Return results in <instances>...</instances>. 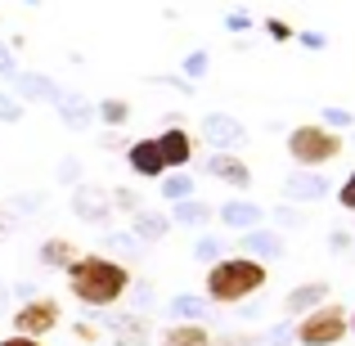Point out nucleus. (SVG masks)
Wrapping results in <instances>:
<instances>
[{"label":"nucleus","instance_id":"obj_1","mask_svg":"<svg viewBox=\"0 0 355 346\" xmlns=\"http://www.w3.org/2000/svg\"><path fill=\"white\" fill-rule=\"evenodd\" d=\"M63 275H68L72 297L90 311H108L130 293V270L113 257H99V252H77V261Z\"/></svg>","mask_w":355,"mask_h":346},{"label":"nucleus","instance_id":"obj_2","mask_svg":"<svg viewBox=\"0 0 355 346\" xmlns=\"http://www.w3.org/2000/svg\"><path fill=\"white\" fill-rule=\"evenodd\" d=\"M266 261H257V257H220V261H211V270H207V297L211 302H220V306H239V302H248V297H257L261 288H266Z\"/></svg>","mask_w":355,"mask_h":346},{"label":"nucleus","instance_id":"obj_3","mask_svg":"<svg viewBox=\"0 0 355 346\" xmlns=\"http://www.w3.org/2000/svg\"><path fill=\"white\" fill-rule=\"evenodd\" d=\"M342 153H347L342 130H329V126H320V121H302V126L288 130V157H293V166L320 171V166L338 162Z\"/></svg>","mask_w":355,"mask_h":346},{"label":"nucleus","instance_id":"obj_4","mask_svg":"<svg viewBox=\"0 0 355 346\" xmlns=\"http://www.w3.org/2000/svg\"><path fill=\"white\" fill-rule=\"evenodd\" d=\"M342 338H347V306H338V302H324L315 311H306L302 324H297V342L302 346H338Z\"/></svg>","mask_w":355,"mask_h":346},{"label":"nucleus","instance_id":"obj_5","mask_svg":"<svg viewBox=\"0 0 355 346\" xmlns=\"http://www.w3.org/2000/svg\"><path fill=\"white\" fill-rule=\"evenodd\" d=\"M198 135H202V144H207L211 153H239V148L252 139V130L243 126V117L225 113V108H211V113L198 117Z\"/></svg>","mask_w":355,"mask_h":346},{"label":"nucleus","instance_id":"obj_6","mask_svg":"<svg viewBox=\"0 0 355 346\" xmlns=\"http://www.w3.org/2000/svg\"><path fill=\"white\" fill-rule=\"evenodd\" d=\"M59 329V302L54 297H32L14 311V333H27V338H45V333Z\"/></svg>","mask_w":355,"mask_h":346},{"label":"nucleus","instance_id":"obj_7","mask_svg":"<svg viewBox=\"0 0 355 346\" xmlns=\"http://www.w3.org/2000/svg\"><path fill=\"white\" fill-rule=\"evenodd\" d=\"M68 207H72V216L86 220V225H108V220H113V202H108L104 184H86V180H81L77 189H72Z\"/></svg>","mask_w":355,"mask_h":346},{"label":"nucleus","instance_id":"obj_8","mask_svg":"<svg viewBox=\"0 0 355 346\" xmlns=\"http://www.w3.org/2000/svg\"><path fill=\"white\" fill-rule=\"evenodd\" d=\"M198 171H207L211 180L230 184V189H243V193L252 189V166L243 162L239 153H211V148H207V157H202V166H198Z\"/></svg>","mask_w":355,"mask_h":346},{"label":"nucleus","instance_id":"obj_9","mask_svg":"<svg viewBox=\"0 0 355 346\" xmlns=\"http://www.w3.org/2000/svg\"><path fill=\"white\" fill-rule=\"evenodd\" d=\"M153 144H157V153H162V166L166 171H180V166H189L193 162V153H198V148H193V135L184 126H162L153 135Z\"/></svg>","mask_w":355,"mask_h":346},{"label":"nucleus","instance_id":"obj_10","mask_svg":"<svg viewBox=\"0 0 355 346\" xmlns=\"http://www.w3.org/2000/svg\"><path fill=\"white\" fill-rule=\"evenodd\" d=\"M9 90H14L23 104H45V108H54V99H59V81L54 77H45V72H27V68H18L14 72V81H9Z\"/></svg>","mask_w":355,"mask_h":346},{"label":"nucleus","instance_id":"obj_11","mask_svg":"<svg viewBox=\"0 0 355 346\" xmlns=\"http://www.w3.org/2000/svg\"><path fill=\"white\" fill-rule=\"evenodd\" d=\"M279 189H284V198H288V202H315V198H324L333 184H329V175H324V171H311V166H293V171L284 175V184H279Z\"/></svg>","mask_w":355,"mask_h":346},{"label":"nucleus","instance_id":"obj_12","mask_svg":"<svg viewBox=\"0 0 355 346\" xmlns=\"http://www.w3.org/2000/svg\"><path fill=\"white\" fill-rule=\"evenodd\" d=\"M54 113L68 130H77V135H86L90 126H95V99L81 95V90H59V99H54Z\"/></svg>","mask_w":355,"mask_h":346},{"label":"nucleus","instance_id":"obj_13","mask_svg":"<svg viewBox=\"0 0 355 346\" xmlns=\"http://www.w3.org/2000/svg\"><path fill=\"white\" fill-rule=\"evenodd\" d=\"M126 166H130V175H139V180H162L166 175V166H162V153H157V144H153V135H144V139H126Z\"/></svg>","mask_w":355,"mask_h":346},{"label":"nucleus","instance_id":"obj_14","mask_svg":"<svg viewBox=\"0 0 355 346\" xmlns=\"http://www.w3.org/2000/svg\"><path fill=\"white\" fill-rule=\"evenodd\" d=\"M95 121L104 130H126L130 126V99H121V95L99 99V104H95Z\"/></svg>","mask_w":355,"mask_h":346},{"label":"nucleus","instance_id":"obj_15","mask_svg":"<svg viewBox=\"0 0 355 346\" xmlns=\"http://www.w3.org/2000/svg\"><path fill=\"white\" fill-rule=\"evenodd\" d=\"M324 302H329V284H297L293 293H288L284 311L306 315V311H315V306H324Z\"/></svg>","mask_w":355,"mask_h":346},{"label":"nucleus","instance_id":"obj_16","mask_svg":"<svg viewBox=\"0 0 355 346\" xmlns=\"http://www.w3.org/2000/svg\"><path fill=\"white\" fill-rule=\"evenodd\" d=\"M243 257H284V239H279V234H270V230H248L243 234Z\"/></svg>","mask_w":355,"mask_h":346},{"label":"nucleus","instance_id":"obj_17","mask_svg":"<svg viewBox=\"0 0 355 346\" xmlns=\"http://www.w3.org/2000/svg\"><path fill=\"white\" fill-rule=\"evenodd\" d=\"M157 189H162L166 202H180V198H193V193H198V180H193L189 166H180V171H166L162 180H157Z\"/></svg>","mask_w":355,"mask_h":346},{"label":"nucleus","instance_id":"obj_18","mask_svg":"<svg viewBox=\"0 0 355 346\" xmlns=\"http://www.w3.org/2000/svg\"><path fill=\"white\" fill-rule=\"evenodd\" d=\"M162 346H211V333L202 329V324L184 320V324H171V329L162 333Z\"/></svg>","mask_w":355,"mask_h":346},{"label":"nucleus","instance_id":"obj_19","mask_svg":"<svg viewBox=\"0 0 355 346\" xmlns=\"http://www.w3.org/2000/svg\"><path fill=\"white\" fill-rule=\"evenodd\" d=\"M220 220H225L230 230H257L261 207H257V202H248V198H234V202H225V207H220Z\"/></svg>","mask_w":355,"mask_h":346},{"label":"nucleus","instance_id":"obj_20","mask_svg":"<svg viewBox=\"0 0 355 346\" xmlns=\"http://www.w3.org/2000/svg\"><path fill=\"white\" fill-rule=\"evenodd\" d=\"M166 220H175V225H207L211 220V207L193 193V198H180V202H171V216Z\"/></svg>","mask_w":355,"mask_h":346},{"label":"nucleus","instance_id":"obj_21","mask_svg":"<svg viewBox=\"0 0 355 346\" xmlns=\"http://www.w3.org/2000/svg\"><path fill=\"white\" fill-rule=\"evenodd\" d=\"M130 225H135V234L139 239H162L166 234V225H171V220H166V211H153V207H135L130 211Z\"/></svg>","mask_w":355,"mask_h":346},{"label":"nucleus","instance_id":"obj_22","mask_svg":"<svg viewBox=\"0 0 355 346\" xmlns=\"http://www.w3.org/2000/svg\"><path fill=\"white\" fill-rule=\"evenodd\" d=\"M77 261V248L68 239H45L41 243V266H54V270H68Z\"/></svg>","mask_w":355,"mask_h":346},{"label":"nucleus","instance_id":"obj_23","mask_svg":"<svg viewBox=\"0 0 355 346\" xmlns=\"http://www.w3.org/2000/svg\"><path fill=\"white\" fill-rule=\"evenodd\" d=\"M207 72H211V54H207V50H189V54L180 59V77L193 81V86H198Z\"/></svg>","mask_w":355,"mask_h":346},{"label":"nucleus","instance_id":"obj_24","mask_svg":"<svg viewBox=\"0 0 355 346\" xmlns=\"http://www.w3.org/2000/svg\"><path fill=\"white\" fill-rule=\"evenodd\" d=\"M23 117H27V104L14 95V90L0 86V126H18Z\"/></svg>","mask_w":355,"mask_h":346},{"label":"nucleus","instance_id":"obj_25","mask_svg":"<svg viewBox=\"0 0 355 346\" xmlns=\"http://www.w3.org/2000/svg\"><path fill=\"white\" fill-rule=\"evenodd\" d=\"M320 126H329V130H351L355 126V113L351 108H338V104H329V108H320Z\"/></svg>","mask_w":355,"mask_h":346},{"label":"nucleus","instance_id":"obj_26","mask_svg":"<svg viewBox=\"0 0 355 346\" xmlns=\"http://www.w3.org/2000/svg\"><path fill=\"white\" fill-rule=\"evenodd\" d=\"M261 32H266V36H270V41H275V45H284V41H293V36H297V27L288 23V18L270 14V18H261Z\"/></svg>","mask_w":355,"mask_h":346},{"label":"nucleus","instance_id":"obj_27","mask_svg":"<svg viewBox=\"0 0 355 346\" xmlns=\"http://www.w3.org/2000/svg\"><path fill=\"white\" fill-rule=\"evenodd\" d=\"M148 86H171L180 99H193V90H198L193 81H184L180 72H157V77H148Z\"/></svg>","mask_w":355,"mask_h":346},{"label":"nucleus","instance_id":"obj_28","mask_svg":"<svg viewBox=\"0 0 355 346\" xmlns=\"http://www.w3.org/2000/svg\"><path fill=\"white\" fill-rule=\"evenodd\" d=\"M220 27H225V32H230V36H248V32H252V27H257V18H252V14H248V9H230V14H225V18H220Z\"/></svg>","mask_w":355,"mask_h":346},{"label":"nucleus","instance_id":"obj_29","mask_svg":"<svg viewBox=\"0 0 355 346\" xmlns=\"http://www.w3.org/2000/svg\"><path fill=\"white\" fill-rule=\"evenodd\" d=\"M108 202H113V211H126L130 216V211L139 207V193L130 189V184H113V189H108Z\"/></svg>","mask_w":355,"mask_h":346},{"label":"nucleus","instance_id":"obj_30","mask_svg":"<svg viewBox=\"0 0 355 346\" xmlns=\"http://www.w3.org/2000/svg\"><path fill=\"white\" fill-rule=\"evenodd\" d=\"M54 175H59V184H72V189H77L81 175H86V166H81V157H77V153H68V157L59 162V171H54Z\"/></svg>","mask_w":355,"mask_h":346},{"label":"nucleus","instance_id":"obj_31","mask_svg":"<svg viewBox=\"0 0 355 346\" xmlns=\"http://www.w3.org/2000/svg\"><path fill=\"white\" fill-rule=\"evenodd\" d=\"M338 207H342V211H351V216H355V171H351L347 180L338 184Z\"/></svg>","mask_w":355,"mask_h":346},{"label":"nucleus","instance_id":"obj_32","mask_svg":"<svg viewBox=\"0 0 355 346\" xmlns=\"http://www.w3.org/2000/svg\"><path fill=\"white\" fill-rule=\"evenodd\" d=\"M14 72H18V54L0 41V81H14Z\"/></svg>","mask_w":355,"mask_h":346},{"label":"nucleus","instance_id":"obj_33","mask_svg":"<svg viewBox=\"0 0 355 346\" xmlns=\"http://www.w3.org/2000/svg\"><path fill=\"white\" fill-rule=\"evenodd\" d=\"M293 41L302 45V50H329V36H324V32H297Z\"/></svg>","mask_w":355,"mask_h":346},{"label":"nucleus","instance_id":"obj_34","mask_svg":"<svg viewBox=\"0 0 355 346\" xmlns=\"http://www.w3.org/2000/svg\"><path fill=\"white\" fill-rule=\"evenodd\" d=\"M171 311H180V315H189V320H193V324H198V315H202V311H207V306H202V302H193V297H175V302H171Z\"/></svg>","mask_w":355,"mask_h":346},{"label":"nucleus","instance_id":"obj_35","mask_svg":"<svg viewBox=\"0 0 355 346\" xmlns=\"http://www.w3.org/2000/svg\"><path fill=\"white\" fill-rule=\"evenodd\" d=\"M275 220H279V225H302L306 216L293 207V202H279V207H275Z\"/></svg>","mask_w":355,"mask_h":346},{"label":"nucleus","instance_id":"obj_36","mask_svg":"<svg viewBox=\"0 0 355 346\" xmlns=\"http://www.w3.org/2000/svg\"><path fill=\"white\" fill-rule=\"evenodd\" d=\"M9 202H14V211H41V193H14V198H9Z\"/></svg>","mask_w":355,"mask_h":346},{"label":"nucleus","instance_id":"obj_37","mask_svg":"<svg viewBox=\"0 0 355 346\" xmlns=\"http://www.w3.org/2000/svg\"><path fill=\"white\" fill-rule=\"evenodd\" d=\"M99 144H104L108 153H121V148H126V130H104V139H99Z\"/></svg>","mask_w":355,"mask_h":346},{"label":"nucleus","instance_id":"obj_38","mask_svg":"<svg viewBox=\"0 0 355 346\" xmlns=\"http://www.w3.org/2000/svg\"><path fill=\"white\" fill-rule=\"evenodd\" d=\"M0 346H45L41 338H27V333H9V338H0Z\"/></svg>","mask_w":355,"mask_h":346},{"label":"nucleus","instance_id":"obj_39","mask_svg":"<svg viewBox=\"0 0 355 346\" xmlns=\"http://www.w3.org/2000/svg\"><path fill=\"white\" fill-rule=\"evenodd\" d=\"M193 252H198V261H207V257H216V252H220V243L216 239H198V248H193Z\"/></svg>","mask_w":355,"mask_h":346},{"label":"nucleus","instance_id":"obj_40","mask_svg":"<svg viewBox=\"0 0 355 346\" xmlns=\"http://www.w3.org/2000/svg\"><path fill=\"white\" fill-rule=\"evenodd\" d=\"M72 333H77L81 342H99V329H95V324H77V329H72Z\"/></svg>","mask_w":355,"mask_h":346},{"label":"nucleus","instance_id":"obj_41","mask_svg":"<svg viewBox=\"0 0 355 346\" xmlns=\"http://www.w3.org/2000/svg\"><path fill=\"white\" fill-rule=\"evenodd\" d=\"M347 248H351V234L338 230V234H333V252H347Z\"/></svg>","mask_w":355,"mask_h":346},{"label":"nucleus","instance_id":"obj_42","mask_svg":"<svg viewBox=\"0 0 355 346\" xmlns=\"http://www.w3.org/2000/svg\"><path fill=\"white\" fill-rule=\"evenodd\" d=\"M162 126H184V113H180V108H171V113H162Z\"/></svg>","mask_w":355,"mask_h":346},{"label":"nucleus","instance_id":"obj_43","mask_svg":"<svg viewBox=\"0 0 355 346\" xmlns=\"http://www.w3.org/2000/svg\"><path fill=\"white\" fill-rule=\"evenodd\" d=\"M9 230H14V216H9V211H5V207H0V239H5V234H9Z\"/></svg>","mask_w":355,"mask_h":346},{"label":"nucleus","instance_id":"obj_44","mask_svg":"<svg viewBox=\"0 0 355 346\" xmlns=\"http://www.w3.org/2000/svg\"><path fill=\"white\" fill-rule=\"evenodd\" d=\"M347 333H355V311H351V315H347Z\"/></svg>","mask_w":355,"mask_h":346},{"label":"nucleus","instance_id":"obj_45","mask_svg":"<svg viewBox=\"0 0 355 346\" xmlns=\"http://www.w3.org/2000/svg\"><path fill=\"white\" fill-rule=\"evenodd\" d=\"M23 5H32V9H36V5H41V0H23Z\"/></svg>","mask_w":355,"mask_h":346},{"label":"nucleus","instance_id":"obj_46","mask_svg":"<svg viewBox=\"0 0 355 346\" xmlns=\"http://www.w3.org/2000/svg\"><path fill=\"white\" fill-rule=\"evenodd\" d=\"M351 144H355V126H351Z\"/></svg>","mask_w":355,"mask_h":346}]
</instances>
